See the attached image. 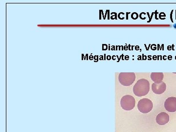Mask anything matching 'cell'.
<instances>
[{"label": "cell", "mask_w": 176, "mask_h": 132, "mask_svg": "<svg viewBox=\"0 0 176 132\" xmlns=\"http://www.w3.org/2000/svg\"><path fill=\"white\" fill-rule=\"evenodd\" d=\"M150 83L145 79H140L136 82L133 88V93L137 97L145 96L149 93Z\"/></svg>", "instance_id": "obj_1"}, {"label": "cell", "mask_w": 176, "mask_h": 132, "mask_svg": "<svg viewBox=\"0 0 176 132\" xmlns=\"http://www.w3.org/2000/svg\"><path fill=\"white\" fill-rule=\"evenodd\" d=\"M135 73H122L118 76L120 83L124 86L132 85L135 81Z\"/></svg>", "instance_id": "obj_2"}, {"label": "cell", "mask_w": 176, "mask_h": 132, "mask_svg": "<svg viewBox=\"0 0 176 132\" xmlns=\"http://www.w3.org/2000/svg\"><path fill=\"white\" fill-rule=\"evenodd\" d=\"M135 99L130 95H126L122 97L120 105L123 110L131 111L135 107Z\"/></svg>", "instance_id": "obj_3"}, {"label": "cell", "mask_w": 176, "mask_h": 132, "mask_svg": "<svg viewBox=\"0 0 176 132\" xmlns=\"http://www.w3.org/2000/svg\"><path fill=\"white\" fill-rule=\"evenodd\" d=\"M153 107V102L148 98H143L140 99L137 104L139 111L143 113H149L152 110Z\"/></svg>", "instance_id": "obj_4"}, {"label": "cell", "mask_w": 176, "mask_h": 132, "mask_svg": "<svg viewBox=\"0 0 176 132\" xmlns=\"http://www.w3.org/2000/svg\"><path fill=\"white\" fill-rule=\"evenodd\" d=\"M165 110L170 113L176 112V97H170L164 102Z\"/></svg>", "instance_id": "obj_5"}, {"label": "cell", "mask_w": 176, "mask_h": 132, "mask_svg": "<svg viewBox=\"0 0 176 132\" xmlns=\"http://www.w3.org/2000/svg\"><path fill=\"white\" fill-rule=\"evenodd\" d=\"M166 84L163 82H161L159 84L153 83L152 85V90L154 93L157 95L162 94L166 91Z\"/></svg>", "instance_id": "obj_6"}, {"label": "cell", "mask_w": 176, "mask_h": 132, "mask_svg": "<svg viewBox=\"0 0 176 132\" xmlns=\"http://www.w3.org/2000/svg\"><path fill=\"white\" fill-rule=\"evenodd\" d=\"M156 121L160 125H164L169 121V116L167 113L162 112L157 115L156 117Z\"/></svg>", "instance_id": "obj_7"}, {"label": "cell", "mask_w": 176, "mask_h": 132, "mask_svg": "<svg viewBox=\"0 0 176 132\" xmlns=\"http://www.w3.org/2000/svg\"><path fill=\"white\" fill-rule=\"evenodd\" d=\"M163 77L164 75L163 73H152L151 75V79L157 84H159L163 82Z\"/></svg>", "instance_id": "obj_8"}, {"label": "cell", "mask_w": 176, "mask_h": 132, "mask_svg": "<svg viewBox=\"0 0 176 132\" xmlns=\"http://www.w3.org/2000/svg\"><path fill=\"white\" fill-rule=\"evenodd\" d=\"M131 17L133 19H137V17H138V14L137 13H133L132 14Z\"/></svg>", "instance_id": "obj_9"}, {"label": "cell", "mask_w": 176, "mask_h": 132, "mask_svg": "<svg viewBox=\"0 0 176 132\" xmlns=\"http://www.w3.org/2000/svg\"><path fill=\"white\" fill-rule=\"evenodd\" d=\"M168 59L169 60H171L172 59V56H171V55H169L168 57Z\"/></svg>", "instance_id": "obj_10"}, {"label": "cell", "mask_w": 176, "mask_h": 132, "mask_svg": "<svg viewBox=\"0 0 176 132\" xmlns=\"http://www.w3.org/2000/svg\"><path fill=\"white\" fill-rule=\"evenodd\" d=\"M167 49L169 51H170L172 49V47H171V46H168Z\"/></svg>", "instance_id": "obj_11"}, {"label": "cell", "mask_w": 176, "mask_h": 132, "mask_svg": "<svg viewBox=\"0 0 176 132\" xmlns=\"http://www.w3.org/2000/svg\"><path fill=\"white\" fill-rule=\"evenodd\" d=\"M175 59H176V57H175Z\"/></svg>", "instance_id": "obj_12"}]
</instances>
